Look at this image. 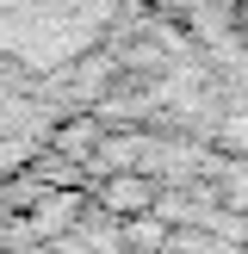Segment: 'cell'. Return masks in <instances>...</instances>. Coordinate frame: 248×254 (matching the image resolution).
<instances>
[{
  "mask_svg": "<svg viewBox=\"0 0 248 254\" xmlns=\"http://www.w3.org/2000/svg\"><path fill=\"white\" fill-rule=\"evenodd\" d=\"M124 31L118 6H81V0H12L0 6V62L31 81H62L93 62Z\"/></svg>",
  "mask_w": 248,
  "mask_h": 254,
  "instance_id": "6da1fadb",
  "label": "cell"
},
{
  "mask_svg": "<svg viewBox=\"0 0 248 254\" xmlns=\"http://www.w3.org/2000/svg\"><path fill=\"white\" fill-rule=\"evenodd\" d=\"M106 198H112V211H130V217H136V211H149V198H155V186H149L143 174H118V180L106 186Z\"/></svg>",
  "mask_w": 248,
  "mask_h": 254,
  "instance_id": "7a4b0ae2",
  "label": "cell"
},
{
  "mask_svg": "<svg viewBox=\"0 0 248 254\" xmlns=\"http://www.w3.org/2000/svg\"><path fill=\"white\" fill-rule=\"evenodd\" d=\"M223 31H230L236 44H242V56H248V6H230V12H223Z\"/></svg>",
  "mask_w": 248,
  "mask_h": 254,
  "instance_id": "3957f363",
  "label": "cell"
}]
</instances>
